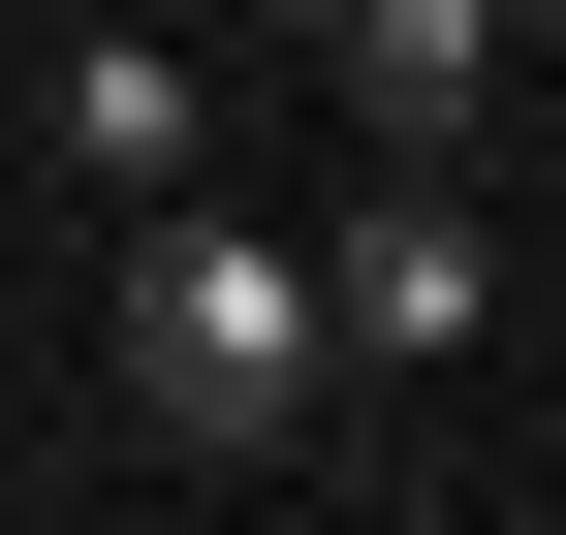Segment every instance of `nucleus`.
Instances as JSON below:
<instances>
[{
    "label": "nucleus",
    "instance_id": "obj_1",
    "mask_svg": "<svg viewBox=\"0 0 566 535\" xmlns=\"http://www.w3.org/2000/svg\"><path fill=\"white\" fill-rule=\"evenodd\" d=\"M315 221H221V189H158V221H126V410L189 441V473H283V441H315Z\"/></svg>",
    "mask_w": 566,
    "mask_h": 535
},
{
    "label": "nucleus",
    "instance_id": "obj_2",
    "mask_svg": "<svg viewBox=\"0 0 566 535\" xmlns=\"http://www.w3.org/2000/svg\"><path fill=\"white\" fill-rule=\"evenodd\" d=\"M315 347H346V378H472V347H504V221H472V158H378V189L315 221Z\"/></svg>",
    "mask_w": 566,
    "mask_h": 535
},
{
    "label": "nucleus",
    "instance_id": "obj_3",
    "mask_svg": "<svg viewBox=\"0 0 566 535\" xmlns=\"http://www.w3.org/2000/svg\"><path fill=\"white\" fill-rule=\"evenodd\" d=\"M32 158H63V189H221V63H189L158 0H63V63H32Z\"/></svg>",
    "mask_w": 566,
    "mask_h": 535
},
{
    "label": "nucleus",
    "instance_id": "obj_4",
    "mask_svg": "<svg viewBox=\"0 0 566 535\" xmlns=\"http://www.w3.org/2000/svg\"><path fill=\"white\" fill-rule=\"evenodd\" d=\"M346 126H378V158H472V126H504V63H535V0H346Z\"/></svg>",
    "mask_w": 566,
    "mask_h": 535
},
{
    "label": "nucleus",
    "instance_id": "obj_5",
    "mask_svg": "<svg viewBox=\"0 0 566 535\" xmlns=\"http://www.w3.org/2000/svg\"><path fill=\"white\" fill-rule=\"evenodd\" d=\"M221 32H283V63H315V32H346V0H221Z\"/></svg>",
    "mask_w": 566,
    "mask_h": 535
}]
</instances>
